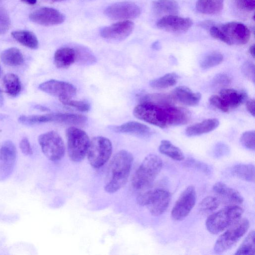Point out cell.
Instances as JSON below:
<instances>
[{"label": "cell", "mask_w": 255, "mask_h": 255, "mask_svg": "<svg viewBox=\"0 0 255 255\" xmlns=\"http://www.w3.org/2000/svg\"><path fill=\"white\" fill-rule=\"evenodd\" d=\"M29 19L33 22L44 26L59 24L65 20L64 15L57 9L43 7L31 12Z\"/></svg>", "instance_id": "cell-15"}, {"label": "cell", "mask_w": 255, "mask_h": 255, "mask_svg": "<svg viewBox=\"0 0 255 255\" xmlns=\"http://www.w3.org/2000/svg\"><path fill=\"white\" fill-rule=\"evenodd\" d=\"M118 133H125L140 137H148L151 134V129L145 125L135 121L128 122L119 126L112 128Z\"/></svg>", "instance_id": "cell-19"}, {"label": "cell", "mask_w": 255, "mask_h": 255, "mask_svg": "<svg viewBox=\"0 0 255 255\" xmlns=\"http://www.w3.org/2000/svg\"><path fill=\"white\" fill-rule=\"evenodd\" d=\"M10 19L6 9L0 5V35L6 33L10 28Z\"/></svg>", "instance_id": "cell-41"}, {"label": "cell", "mask_w": 255, "mask_h": 255, "mask_svg": "<svg viewBox=\"0 0 255 255\" xmlns=\"http://www.w3.org/2000/svg\"><path fill=\"white\" fill-rule=\"evenodd\" d=\"M112 150V142L108 138L101 136L93 137L87 153L91 166L95 168L103 166L109 160Z\"/></svg>", "instance_id": "cell-9"}, {"label": "cell", "mask_w": 255, "mask_h": 255, "mask_svg": "<svg viewBox=\"0 0 255 255\" xmlns=\"http://www.w3.org/2000/svg\"><path fill=\"white\" fill-rule=\"evenodd\" d=\"M236 6L241 10L251 12L255 8V0H235Z\"/></svg>", "instance_id": "cell-43"}, {"label": "cell", "mask_w": 255, "mask_h": 255, "mask_svg": "<svg viewBox=\"0 0 255 255\" xmlns=\"http://www.w3.org/2000/svg\"><path fill=\"white\" fill-rule=\"evenodd\" d=\"M76 52V61L83 64H91L96 62V58L89 51L85 49H75Z\"/></svg>", "instance_id": "cell-39"}, {"label": "cell", "mask_w": 255, "mask_h": 255, "mask_svg": "<svg viewBox=\"0 0 255 255\" xmlns=\"http://www.w3.org/2000/svg\"><path fill=\"white\" fill-rule=\"evenodd\" d=\"M228 149L227 146L224 144H218L215 148V153L216 156H222L228 152Z\"/></svg>", "instance_id": "cell-48"}, {"label": "cell", "mask_w": 255, "mask_h": 255, "mask_svg": "<svg viewBox=\"0 0 255 255\" xmlns=\"http://www.w3.org/2000/svg\"><path fill=\"white\" fill-rule=\"evenodd\" d=\"M16 149L9 140L4 142L0 147V171L6 174L13 167L16 158Z\"/></svg>", "instance_id": "cell-18"}, {"label": "cell", "mask_w": 255, "mask_h": 255, "mask_svg": "<svg viewBox=\"0 0 255 255\" xmlns=\"http://www.w3.org/2000/svg\"><path fill=\"white\" fill-rule=\"evenodd\" d=\"M3 104V96L2 95V92L1 89H0V107H1Z\"/></svg>", "instance_id": "cell-53"}, {"label": "cell", "mask_w": 255, "mask_h": 255, "mask_svg": "<svg viewBox=\"0 0 255 255\" xmlns=\"http://www.w3.org/2000/svg\"><path fill=\"white\" fill-rule=\"evenodd\" d=\"M178 76L175 73H169L149 82L150 87L156 89L167 88L175 85L178 80Z\"/></svg>", "instance_id": "cell-31"}, {"label": "cell", "mask_w": 255, "mask_h": 255, "mask_svg": "<svg viewBox=\"0 0 255 255\" xmlns=\"http://www.w3.org/2000/svg\"><path fill=\"white\" fill-rule=\"evenodd\" d=\"M21 1H23V2H25L27 4L33 5L36 2L37 0H20Z\"/></svg>", "instance_id": "cell-52"}, {"label": "cell", "mask_w": 255, "mask_h": 255, "mask_svg": "<svg viewBox=\"0 0 255 255\" xmlns=\"http://www.w3.org/2000/svg\"><path fill=\"white\" fill-rule=\"evenodd\" d=\"M4 116L2 115H0V119L3 118Z\"/></svg>", "instance_id": "cell-55"}, {"label": "cell", "mask_w": 255, "mask_h": 255, "mask_svg": "<svg viewBox=\"0 0 255 255\" xmlns=\"http://www.w3.org/2000/svg\"><path fill=\"white\" fill-rule=\"evenodd\" d=\"M255 138L254 130L246 131L242 134L240 141L246 148L254 151L255 149Z\"/></svg>", "instance_id": "cell-40"}, {"label": "cell", "mask_w": 255, "mask_h": 255, "mask_svg": "<svg viewBox=\"0 0 255 255\" xmlns=\"http://www.w3.org/2000/svg\"><path fill=\"white\" fill-rule=\"evenodd\" d=\"M255 101L254 99H251L247 101L246 105V109L254 117H255Z\"/></svg>", "instance_id": "cell-49"}, {"label": "cell", "mask_w": 255, "mask_h": 255, "mask_svg": "<svg viewBox=\"0 0 255 255\" xmlns=\"http://www.w3.org/2000/svg\"><path fill=\"white\" fill-rule=\"evenodd\" d=\"M18 122L23 125L31 126L51 122V117L50 114L42 115H23L18 118Z\"/></svg>", "instance_id": "cell-37"}, {"label": "cell", "mask_w": 255, "mask_h": 255, "mask_svg": "<svg viewBox=\"0 0 255 255\" xmlns=\"http://www.w3.org/2000/svg\"><path fill=\"white\" fill-rule=\"evenodd\" d=\"M152 8L156 14L165 16L176 15L179 5L175 0H157L152 2Z\"/></svg>", "instance_id": "cell-24"}, {"label": "cell", "mask_w": 255, "mask_h": 255, "mask_svg": "<svg viewBox=\"0 0 255 255\" xmlns=\"http://www.w3.org/2000/svg\"><path fill=\"white\" fill-rule=\"evenodd\" d=\"M224 0H197V10L204 14L213 15L222 11Z\"/></svg>", "instance_id": "cell-25"}, {"label": "cell", "mask_w": 255, "mask_h": 255, "mask_svg": "<svg viewBox=\"0 0 255 255\" xmlns=\"http://www.w3.org/2000/svg\"><path fill=\"white\" fill-rule=\"evenodd\" d=\"M250 222L247 219L240 218L227 228L218 238L214 246L216 254H222L232 248L247 232Z\"/></svg>", "instance_id": "cell-7"}, {"label": "cell", "mask_w": 255, "mask_h": 255, "mask_svg": "<svg viewBox=\"0 0 255 255\" xmlns=\"http://www.w3.org/2000/svg\"><path fill=\"white\" fill-rule=\"evenodd\" d=\"M0 59L5 65L17 66L21 65L24 61L23 56L17 48L12 47L5 49L0 54Z\"/></svg>", "instance_id": "cell-28"}, {"label": "cell", "mask_w": 255, "mask_h": 255, "mask_svg": "<svg viewBox=\"0 0 255 255\" xmlns=\"http://www.w3.org/2000/svg\"><path fill=\"white\" fill-rule=\"evenodd\" d=\"M38 142L44 155L50 160L57 161L64 156L65 146L61 136L55 131L40 134Z\"/></svg>", "instance_id": "cell-10"}, {"label": "cell", "mask_w": 255, "mask_h": 255, "mask_svg": "<svg viewBox=\"0 0 255 255\" xmlns=\"http://www.w3.org/2000/svg\"><path fill=\"white\" fill-rule=\"evenodd\" d=\"M6 92L12 97L16 96L20 92L21 85L19 78L13 73H8L3 78Z\"/></svg>", "instance_id": "cell-32"}, {"label": "cell", "mask_w": 255, "mask_h": 255, "mask_svg": "<svg viewBox=\"0 0 255 255\" xmlns=\"http://www.w3.org/2000/svg\"><path fill=\"white\" fill-rule=\"evenodd\" d=\"M134 28V23L129 20H123L104 27L100 31L101 36L110 40H122L128 36Z\"/></svg>", "instance_id": "cell-16"}, {"label": "cell", "mask_w": 255, "mask_h": 255, "mask_svg": "<svg viewBox=\"0 0 255 255\" xmlns=\"http://www.w3.org/2000/svg\"><path fill=\"white\" fill-rule=\"evenodd\" d=\"M13 38L22 45L31 49H36L38 46V39L35 35L28 30H18L12 32Z\"/></svg>", "instance_id": "cell-29"}, {"label": "cell", "mask_w": 255, "mask_h": 255, "mask_svg": "<svg viewBox=\"0 0 255 255\" xmlns=\"http://www.w3.org/2000/svg\"><path fill=\"white\" fill-rule=\"evenodd\" d=\"M209 102L214 107L220 111L227 113L230 110L220 96L213 95L209 98Z\"/></svg>", "instance_id": "cell-42"}, {"label": "cell", "mask_w": 255, "mask_h": 255, "mask_svg": "<svg viewBox=\"0 0 255 255\" xmlns=\"http://www.w3.org/2000/svg\"><path fill=\"white\" fill-rule=\"evenodd\" d=\"M223 55L219 52L213 51L206 55L201 61L200 67L208 69L221 63L223 60Z\"/></svg>", "instance_id": "cell-36"}, {"label": "cell", "mask_w": 255, "mask_h": 255, "mask_svg": "<svg viewBox=\"0 0 255 255\" xmlns=\"http://www.w3.org/2000/svg\"><path fill=\"white\" fill-rule=\"evenodd\" d=\"M162 165L161 159L157 155L150 154L147 155L133 176V187L142 190L150 187L160 173Z\"/></svg>", "instance_id": "cell-4"}, {"label": "cell", "mask_w": 255, "mask_h": 255, "mask_svg": "<svg viewBox=\"0 0 255 255\" xmlns=\"http://www.w3.org/2000/svg\"><path fill=\"white\" fill-rule=\"evenodd\" d=\"M243 209L237 205L226 207L212 214L206 221V227L212 234H218L241 218Z\"/></svg>", "instance_id": "cell-6"}, {"label": "cell", "mask_w": 255, "mask_h": 255, "mask_svg": "<svg viewBox=\"0 0 255 255\" xmlns=\"http://www.w3.org/2000/svg\"><path fill=\"white\" fill-rule=\"evenodd\" d=\"M219 125V121L218 119H208L188 127L185 130V133L188 136L200 135L213 131Z\"/></svg>", "instance_id": "cell-21"}, {"label": "cell", "mask_w": 255, "mask_h": 255, "mask_svg": "<svg viewBox=\"0 0 255 255\" xmlns=\"http://www.w3.org/2000/svg\"><path fill=\"white\" fill-rule=\"evenodd\" d=\"M231 82L230 77L225 74H218L215 76L213 79V83L215 85L220 87H225L229 85Z\"/></svg>", "instance_id": "cell-46"}, {"label": "cell", "mask_w": 255, "mask_h": 255, "mask_svg": "<svg viewBox=\"0 0 255 255\" xmlns=\"http://www.w3.org/2000/svg\"><path fill=\"white\" fill-rule=\"evenodd\" d=\"M20 148L22 153L25 155L32 154V149L28 139L26 137H23L19 143Z\"/></svg>", "instance_id": "cell-47"}, {"label": "cell", "mask_w": 255, "mask_h": 255, "mask_svg": "<svg viewBox=\"0 0 255 255\" xmlns=\"http://www.w3.org/2000/svg\"><path fill=\"white\" fill-rule=\"evenodd\" d=\"M104 12L110 19L126 20L138 17L141 13V9L133 2L125 1L108 6Z\"/></svg>", "instance_id": "cell-12"}, {"label": "cell", "mask_w": 255, "mask_h": 255, "mask_svg": "<svg viewBox=\"0 0 255 255\" xmlns=\"http://www.w3.org/2000/svg\"><path fill=\"white\" fill-rule=\"evenodd\" d=\"M185 164L187 167L196 168L206 173H208L210 172L209 167L207 165L192 158L188 159L185 162Z\"/></svg>", "instance_id": "cell-45"}, {"label": "cell", "mask_w": 255, "mask_h": 255, "mask_svg": "<svg viewBox=\"0 0 255 255\" xmlns=\"http://www.w3.org/2000/svg\"><path fill=\"white\" fill-rule=\"evenodd\" d=\"M136 198L137 203L141 206H145L153 216L162 214L169 206L170 193L161 188L148 189L146 188Z\"/></svg>", "instance_id": "cell-5"}, {"label": "cell", "mask_w": 255, "mask_h": 255, "mask_svg": "<svg viewBox=\"0 0 255 255\" xmlns=\"http://www.w3.org/2000/svg\"><path fill=\"white\" fill-rule=\"evenodd\" d=\"M51 122H57L73 125H83L87 121L85 116L70 113H52L51 114Z\"/></svg>", "instance_id": "cell-26"}, {"label": "cell", "mask_w": 255, "mask_h": 255, "mask_svg": "<svg viewBox=\"0 0 255 255\" xmlns=\"http://www.w3.org/2000/svg\"><path fill=\"white\" fill-rule=\"evenodd\" d=\"M172 97L174 99L188 106L197 105L201 99L200 93L194 92L184 86L175 88L173 91Z\"/></svg>", "instance_id": "cell-20"}, {"label": "cell", "mask_w": 255, "mask_h": 255, "mask_svg": "<svg viewBox=\"0 0 255 255\" xmlns=\"http://www.w3.org/2000/svg\"><path fill=\"white\" fill-rule=\"evenodd\" d=\"M193 24L192 19L176 15L162 17L156 23L157 27L166 31L174 33H183L187 31Z\"/></svg>", "instance_id": "cell-14"}, {"label": "cell", "mask_w": 255, "mask_h": 255, "mask_svg": "<svg viewBox=\"0 0 255 255\" xmlns=\"http://www.w3.org/2000/svg\"><path fill=\"white\" fill-rule=\"evenodd\" d=\"M0 74H1V67L0 66Z\"/></svg>", "instance_id": "cell-56"}, {"label": "cell", "mask_w": 255, "mask_h": 255, "mask_svg": "<svg viewBox=\"0 0 255 255\" xmlns=\"http://www.w3.org/2000/svg\"><path fill=\"white\" fill-rule=\"evenodd\" d=\"M213 190L218 196L220 201L232 205L242 204L244 199L241 194L235 189L226 184L218 182L213 186Z\"/></svg>", "instance_id": "cell-17"}, {"label": "cell", "mask_w": 255, "mask_h": 255, "mask_svg": "<svg viewBox=\"0 0 255 255\" xmlns=\"http://www.w3.org/2000/svg\"><path fill=\"white\" fill-rule=\"evenodd\" d=\"M76 57L75 49L68 47H62L55 52L54 64L58 68H67L76 61Z\"/></svg>", "instance_id": "cell-22"}, {"label": "cell", "mask_w": 255, "mask_h": 255, "mask_svg": "<svg viewBox=\"0 0 255 255\" xmlns=\"http://www.w3.org/2000/svg\"><path fill=\"white\" fill-rule=\"evenodd\" d=\"M212 37L226 44L244 45L248 42L251 31L244 24L239 22H229L220 26H213L209 29Z\"/></svg>", "instance_id": "cell-3"}, {"label": "cell", "mask_w": 255, "mask_h": 255, "mask_svg": "<svg viewBox=\"0 0 255 255\" xmlns=\"http://www.w3.org/2000/svg\"><path fill=\"white\" fill-rule=\"evenodd\" d=\"M220 201L217 197L208 196L203 199L198 206L199 211L208 214L216 210L220 205Z\"/></svg>", "instance_id": "cell-35"}, {"label": "cell", "mask_w": 255, "mask_h": 255, "mask_svg": "<svg viewBox=\"0 0 255 255\" xmlns=\"http://www.w3.org/2000/svg\"><path fill=\"white\" fill-rule=\"evenodd\" d=\"M133 156L129 151L121 150L111 160L104 189L109 193L119 191L127 182L133 162Z\"/></svg>", "instance_id": "cell-2"}, {"label": "cell", "mask_w": 255, "mask_h": 255, "mask_svg": "<svg viewBox=\"0 0 255 255\" xmlns=\"http://www.w3.org/2000/svg\"><path fill=\"white\" fill-rule=\"evenodd\" d=\"M35 109H38L39 110L42 111H49V110L47 108L41 106V105H36L35 106Z\"/></svg>", "instance_id": "cell-50"}, {"label": "cell", "mask_w": 255, "mask_h": 255, "mask_svg": "<svg viewBox=\"0 0 255 255\" xmlns=\"http://www.w3.org/2000/svg\"><path fill=\"white\" fill-rule=\"evenodd\" d=\"M174 98L165 94H149L140 98V102H147L158 105H173Z\"/></svg>", "instance_id": "cell-34"}, {"label": "cell", "mask_w": 255, "mask_h": 255, "mask_svg": "<svg viewBox=\"0 0 255 255\" xmlns=\"http://www.w3.org/2000/svg\"><path fill=\"white\" fill-rule=\"evenodd\" d=\"M50 0L53 1H61L63 0Z\"/></svg>", "instance_id": "cell-54"}, {"label": "cell", "mask_w": 255, "mask_h": 255, "mask_svg": "<svg viewBox=\"0 0 255 255\" xmlns=\"http://www.w3.org/2000/svg\"><path fill=\"white\" fill-rule=\"evenodd\" d=\"M39 89L45 93L58 98L59 100L72 99L77 92L76 88L71 83L53 79L40 84Z\"/></svg>", "instance_id": "cell-13"}, {"label": "cell", "mask_w": 255, "mask_h": 255, "mask_svg": "<svg viewBox=\"0 0 255 255\" xmlns=\"http://www.w3.org/2000/svg\"><path fill=\"white\" fill-rule=\"evenodd\" d=\"M67 140V152L70 160L79 162L85 158L90 144L88 135L84 130L74 127L66 131Z\"/></svg>", "instance_id": "cell-8"}, {"label": "cell", "mask_w": 255, "mask_h": 255, "mask_svg": "<svg viewBox=\"0 0 255 255\" xmlns=\"http://www.w3.org/2000/svg\"><path fill=\"white\" fill-rule=\"evenodd\" d=\"M159 151L162 154L176 161H182L184 159V154L180 149L167 140L161 141Z\"/></svg>", "instance_id": "cell-30"}, {"label": "cell", "mask_w": 255, "mask_h": 255, "mask_svg": "<svg viewBox=\"0 0 255 255\" xmlns=\"http://www.w3.org/2000/svg\"><path fill=\"white\" fill-rule=\"evenodd\" d=\"M196 201V193L194 186H188L180 194L174 204L171 216L175 221L184 219L193 208Z\"/></svg>", "instance_id": "cell-11"}, {"label": "cell", "mask_w": 255, "mask_h": 255, "mask_svg": "<svg viewBox=\"0 0 255 255\" xmlns=\"http://www.w3.org/2000/svg\"><path fill=\"white\" fill-rule=\"evenodd\" d=\"M249 51L251 56L255 58V45L253 44L251 45L249 49Z\"/></svg>", "instance_id": "cell-51"}, {"label": "cell", "mask_w": 255, "mask_h": 255, "mask_svg": "<svg viewBox=\"0 0 255 255\" xmlns=\"http://www.w3.org/2000/svg\"><path fill=\"white\" fill-rule=\"evenodd\" d=\"M138 119L161 128L183 125L191 119L190 112L173 105H158L140 102L133 111Z\"/></svg>", "instance_id": "cell-1"}, {"label": "cell", "mask_w": 255, "mask_h": 255, "mask_svg": "<svg viewBox=\"0 0 255 255\" xmlns=\"http://www.w3.org/2000/svg\"><path fill=\"white\" fill-rule=\"evenodd\" d=\"M254 230L251 231L235 253V255H255V243Z\"/></svg>", "instance_id": "cell-33"}, {"label": "cell", "mask_w": 255, "mask_h": 255, "mask_svg": "<svg viewBox=\"0 0 255 255\" xmlns=\"http://www.w3.org/2000/svg\"><path fill=\"white\" fill-rule=\"evenodd\" d=\"M219 96L230 110L240 106L247 97L246 93L244 92L230 88L222 89L220 91Z\"/></svg>", "instance_id": "cell-23"}, {"label": "cell", "mask_w": 255, "mask_h": 255, "mask_svg": "<svg viewBox=\"0 0 255 255\" xmlns=\"http://www.w3.org/2000/svg\"><path fill=\"white\" fill-rule=\"evenodd\" d=\"M255 65L250 61L245 62L242 67L243 74L253 82H255Z\"/></svg>", "instance_id": "cell-44"}, {"label": "cell", "mask_w": 255, "mask_h": 255, "mask_svg": "<svg viewBox=\"0 0 255 255\" xmlns=\"http://www.w3.org/2000/svg\"><path fill=\"white\" fill-rule=\"evenodd\" d=\"M59 101L63 105L74 108L80 112H87L90 109V104L85 101L73 100L72 99H65Z\"/></svg>", "instance_id": "cell-38"}, {"label": "cell", "mask_w": 255, "mask_h": 255, "mask_svg": "<svg viewBox=\"0 0 255 255\" xmlns=\"http://www.w3.org/2000/svg\"><path fill=\"white\" fill-rule=\"evenodd\" d=\"M255 166L252 164H238L234 165L231 169V173L234 176L250 182L255 181Z\"/></svg>", "instance_id": "cell-27"}]
</instances>
